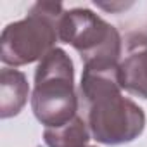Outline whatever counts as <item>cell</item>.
<instances>
[{
    "label": "cell",
    "instance_id": "obj_5",
    "mask_svg": "<svg viewBox=\"0 0 147 147\" xmlns=\"http://www.w3.org/2000/svg\"><path fill=\"white\" fill-rule=\"evenodd\" d=\"M121 88L131 95L147 99V35H131L119 62Z\"/></svg>",
    "mask_w": 147,
    "mask_h": 147
},
{
    "label": "cell",
    "instance_id": "obj_7",
    "mask_svg": "<svg viewBox=\"0 0 147 147\" xmlns=\"http://www.w3.org/2000/svg\"><path fill=\"white\" fill-rule=\"evenodd\" d=\"M43 138L49 147H87L90 128L80 116H75L62 126L45 128Z\"/></svg>",
    "mask_w": 147,
    "mask_h": 147
},
{
    "label": "cell",
    "instance_id": "obj_3",
    "mask_svg": "<svg viewBox=\"0 0 147 147\" xmlns=\"http://www.w3.org/2000/svg\"><path fill=\"white\" fill-rule=\"evenodd\" d=\"M87 107L88 128L100 144L119 145L135 140L145 126L144 111L121 90H109L83 102Z\"/></svg>",
    "mask_w": 147,
    "mask_h": 147
},
{
    "label": "cell",
    "instance_id": "obj_4",
    "mask_svg": "<svg viewBox=\"0 0 147 147\" xmlns=\"http://www.w3.org/2000/svg\"><path fill=\"white\" fill-rule=\"evenodd\" d=\"M57 33L61 42L80 52L83 64L92 61H119L121 36L118 30L88 9L64 11Z\"/></svg>",
    "mask_w": 147,
    "mask_h": 147
},
{
    "label": "cell",
    "instance_id": "obj_2",
    "mask_svg": "<svg viewBox=\"0 0 147 147\" xmlns=\"http://www.w3.org/2000/svg\"><path fill=\"white\" fill-rule=\"evenodd\" d=\"M62 14V4H35L24 19L11 23L2 31L0 38L2 61L11 66H23L42 61L59 40L57 26Z\"/></svg>",
    "mask_w": 147,
    "mask_h": 147
},
{
    "label": "cell",
    "instance_id": "obj_1",
    "mask_svg": "<svg viewBox=\"0 0 147 147\" xmlns=\"http://www.w3.org/2000/svg\"><path fill=\"white\" fill-rule=\"evenodd\" d=\"M31 107L45 128L62 126L76 116L73 61L62 49H52L36 66Z\"/></svg>",
    "mask_w": 147,
    "mask_h": 147
},
{
    "label": "cell",
    "instance_id": "obj_6",
    "mask_svg": "<svg viewBox=\"0 0 147 147\" xmlns=\"http://www.w3.org/2000/svg\"><path fill=\"white\" fill-rule=\"evenodd\" d=\"M30 85L26 76L18 69L4 67L0 73V116H16L28 100Z\"/></svg>",
    "mask_w": 147,
    "mask_h": 147
}]
</instances>
